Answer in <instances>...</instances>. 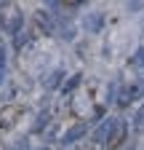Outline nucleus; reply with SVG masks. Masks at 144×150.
Returning <instances> with one entry per match:
<instances>
[{
  "label": "nucleus",
  "mask_w": 144,
  "mask_h": 150,
  "mask_svg": "<svg viewBox=\"0 0 144 150\" xmlns=\"http://www.w3.org/2000/svg\"><path fill=\"white\" fill-rule=\"evenodd\" d=\"M117 123H120L117 118H104V121L99 123V129H96V134H94V137H96L99 142H107V139L112 137V131L117 129Z\"/></svg>",
  "instance_id": "2"
},
{
  "label": "nucleus",
  "mask_w": 144,
  "mask_h": 150,
  "mask_svg": "<svg viewBox=\"0 0 144 150\" xmlns=\"http://www.w3.org/2000/svg\"><path fill=\"white\" fill-rule=\"evenodd\" d=\"M101 27V16L94 13V16H88V30H99Z\"/></svg>",
  "instance_id": "8"
},
{
  "label": "nucleus",
  "mask_w": 144,
  "mask_h": 150,
  "mask_svg": "<svg viewBox=\"0 0 144 150\" xmlns=\"http://www.w3.org/2000/svg\"><path fill=\"white\" fill-rule=\"evenodd\" d=\"M19 118H22V107L19 105H0V134L13 129Z\"/></svg>",
  "instance_id": "1"
},
{
  "label": "nucleus",
  "mask_w": 144,
  "mask_h": 150,
  "mask_svg": "<svg viewBox=\"0 0 144 150\" xmlns=\"http://www.w3.org/2000/svg\"><path fill=\"white\" fill-rule=\"evenodd\" d=\"M134 129H136V131H141V129H144V105H141V107H139V112H136V121H134Z\"/></svg>",
  "instance_id": "7"
},
{
  "label": "nucleus",
  "mask_w": 144,
  "mask_h": 150,
  "mask_svg": "<svg viewBox=\"0 0 144 150\" xmlns=\"http://www.w3.org/2000/svg\"><path fill=\"white\" fill-rule=\"evenodd\" d=\"M3 70H6V54L0 48V81H3Z\"/></svg>",
  "instance_id": "10"
},
{
  "label": "nucleus",
  "mask_w": 144,
  "mask_h": 150,
  "mask_svg": "<svg viewBox=\"0 0 144 150\" xmlns=\"http://www.w3.org/2000/svg\"><path fill=\"white\" fill-rule=\"evenodd\" d=\"M85 129H88V126L78 123L75 129H72V131H67V134H64V145H69V142H75V139H80V137L85 134Z\"/></svg>",
  "instance_id": "5"
},
{
  "label": "nucleus",
  "mask_w": 144,
  "mask_h": 150,
  "mask_svg": "<svg viewBox=\"0 0 144 150\" xmlns=\"http://www.w3.org/2000/svg\"><path fill=\"white\" fill-rule=\"evenodd\" d=\"M131 62H134V67H136L139 72H144V48H139V51L134 54V59H131Z\"/></svg>",
  "instance_id": "6"
},
{
  "label": "nucleus",
  "mask_w": 144,
  "mask_h": 150,
  "mask_svg": "<svg viewBox=\"0 0 144 150\" xmlns=\"http://www.w3.org/2000/svg\"><path fill=\"white\" fill-rule=\"evenodd\" d=\"M78 83H80V75H72V78L67 81V86H64V91H75V88H78Z\"/></svg>",
  "instance_id": "9"
},
{
  "label": "nucleus",
  "mask_w": 144,
  "mask_h": 150,
  "mask_svg": "<svg viewBox=\"0 0 144 150\" xmlns=\"http://www.w3.org/2000/svg\"><path fill=\"white\" fill-rule=\"evenodd\" d=\"M141 94H144V81H139V83H134L128 91H125L123 94V97H120V105H128V102H134V99H139L141 97Z\"/></svg>",
  "instance_id": "4"
},
{
  "label": "nucleus",
  "mask_w": 144,
  "mask_h": 150,
  "mask_svg": "<svg viewBox=\"0 0 144 150\" xmlns=\"http://www.w3.org/2000/svg\"><path fill=\"white\" fill-rule=\"evenodd\" d=\"M125 134H128V126H125V123L120 121V123H117V129L112 131V137H110V139H107V142H104V145H107V150H117V147L123 145V139H125Z\"/></svg>",
  "instance_id": "3"
}]
</instances>
